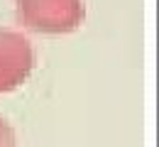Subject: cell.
I'll return each instance as SVG.
<instances>
[{
	"label": "cell",
	"mask_w": 159,
	"mask_h": 147,
	"mask_svg": "<svg viewBox=\"0 0 159 147\" xmlns=\"http://www.w3.org/2000/svg\"><path fill=\"white\" fill-rule=\"evenodd\" d=\"M22 27L39 34H69L86 17L83 0H15Z\"/></svg>",
	"instance_id": "1"
},
{
	"label": "cell",
	"mask_w": 159,
	"mask_h": 147,
	"mask_svg": "<svg viewBox=\"0 0 159 147\" xmlns=\"http://www.w3.org/2000/svg\"><path fill=\"white\" fill-rule=\"evenodd\" d=\"M34 69V49L30 39L7 27H0V93H10L27 81Z\"/></svg>",
	"instance_id": "2"
},
{
	"label": "cell",
	"mask_w": 159,
	"mask_h": 147,
	"mask_svg": "<svg viewBox=\"0 0 159 147\" xmlns=\"http://www.w3.org/2000/svg\"><path fill=\"white\" fill-rule=\"evenodd\" d=\"M0 147H17L15 142V130L5 118H0Z\"/></svg>",
	"instance_id": "3"
}]
</instances>
